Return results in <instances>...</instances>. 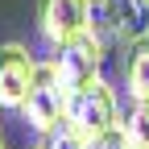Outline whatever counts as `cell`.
Here are the masks:
<instances>
[{
    "label": "cell",
    "instance_id": "cell-3",
    "mask_svg": "<svg viewBox=\"0 0 149 149\" xmlns=\"http://www.w3.org/2000/svg\"><path fill=\"white\" fill-rule=\"evenodd\" d=\"M100 58H104V37L95 29H83L79 37L54 46V66H58L66 91H74V87H83V83L95 79L100 74Z\"/></svg>",
    "mask_w": 149,
    "mask_h": 149
},
{
    "label": "cell",
    "instance_id": "cell-7",
    "mask_svg": "<svg viewBox=\"0 0 149 149\" xmlns=\"http://www.w3.org/2000/svg\"><path fill=\"white\" fill-rule=\"evenodd\" d=\"M133 149H149V100H133V112L120 120Z\"/></svg>",
    "mask_w": 149,
    "mask_h": 149
},
{
    "label": "cell",
    "instance_id": "cell-10",
    "mask_svg": "<svg viewBox=\"0 0 149 149\" xmlns=\"http://www.w3.org/2000/svg\"><path fill=\"white\" fill-rule=\"evenodd\" d=\"M0 149H4V137H0Z\"/></svg>",
    "mask_w": 149,
    "mask_h": 149
},
{
    "label": "cell",
    "instance_id": "cell-4",
    "mask_svg": "<svg viewBox=\"0 0 149 149\" xmlns=\"http://www.w3.org/2000/svg\"><path fill=\"white\" fill-rule=\"evenodd\" d=\"M91 8L95 0H37V33L50 46H62L91 29Z\"/></svg>",
    "mask_w": 149,
    "mask_h": 149
},
{
    "label": "cell",
    "instance_id": "cell-5",
    "mask_svg": "<svg viewBox=\"0 0 149 149\" xmlns=\"http://www.w3.org/2000/svg\"><path fill=\"white\" fill-rule=\"evenodd\" d=\"M33 74H37V62H33V54L21 42H4L0 46V108L4 112H21L25 108Z\"/></svg>",
    "mask_w": 149,
    "mask_h": 149
},
{
    "label": "cell",
    "instance_id": "cell-6",
    "mask_svg": "<svg viewBox=\"0 0 149 149\" xmlns=\"http://www.w3.org/2000/svg\"><path fill=\"white\" fill-rule=\"evenodd\" d=\"M124 79H128L133 100H149V29L137 33L133 42H128V54H124Z\"/></svg>",
    "mask_w": 149,
    "mask_h": 149
},
{
    "label": "cell",
    "instance_id": "cell-9",
    "mask_svg": "<svg viewBox=\"0 0 149 149\" xmlns=\"http://www.w3.org/2000/svg\"><path fill=\"white\" fill-rule=\"evenodd\" d=\"M91 149H133V145H128V137H124V128L116 124V128H108L104 137H95V141H91Z\"/></svg>",
    "mask_w": 149,
    "mask_h": 149
},
{
    "label": "cell",
    "instance_id": "cell-11",
    "mask_svg": "<svg viewBox=\"0 0 149 149\" xmlns=\"http://www.w3.org/2000/svg\"><path fill=\"white\" fill-rule=\"evenodd\" d=\"M33 149H42V145H33Z\"/></svg>",
    "mask_w": 149,
    "mask_h": 149
},
{
    "label": "cell",
    "instance_id": "cell-1",
    "mask_svg": "<svg viewBox=\"0 0 149 149\" xmlns=\"http://www.w3.org/2000/svg\"><path fill=\"white\" fill-rule=\"evenodd\" d=\"M66 120H70V128L79 137H87V141H95V137H104L108 128H116L120 124V108H116V91H112L100 74L91 83H83V87H74L70 91V100H66Z\"/></svg>",
    "mask_w": 149,
    "mask_h": 149
},
{
    "label": "cell",
    "instance_id": "cell-2",
    "mask_svg": "<svg viewBox=\"0 0 149 149\" xmlns=\"http://www.w3.org/2000/svg\"><path fill=\"white\" fill-rule=\"evenodd\" d=\"M66 100H70V91L62 83L58 66H54V58L50 62H37V74H33V87H29V100L21 108V116L29 120L33 133L46 137L50 128H58L66 120Z\"/></svg>",
    "mask_w": 149,
    "mask_h": 149
},
{
    "label": "cell",
    "instance_id": "cell-8",
    "mask_svg": "<svg viewBox=\"0 0 149 149\" xmlns=\"http://www.w3.org/2000/svg\"><path fill=\"white\" fill-rule=\"evenodd\" d=\"M42 149H91V141L74 133V128H70V120H62L58 128H50V133H46Z\"/></svg>",
    "mask_w": 149,
    "mask_h": 149
}]
</instances>
